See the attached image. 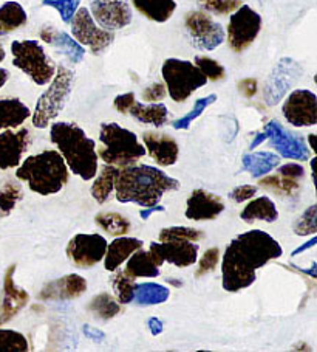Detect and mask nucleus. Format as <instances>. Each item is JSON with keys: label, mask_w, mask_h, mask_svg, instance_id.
I'll return each instance as SVG.
<instances>
[{"label": "nucleus", "mask_w": 317, "mask_h": 352, "mask_svg": "<svg viewBox=\"0 0 317 352\" xmlns=\"http://www.w3.org/2000/svg\"><path fill=\"white\" fill-rule=\"evenodd\" d=\"M50 138L59 154L64 157L67 168L78 177L89 182L97 173V153L93 138L76 123L56 121L51 124Z\"/></svg>", "instance_id": "7ed1b4c3"}, {"label": "nucleus", "mask_w": 317, "mask_h": 352, "mask_svg": "<svg viewBox=\"0 0 317 352\" xmlns=\"http://www.w3.org/2000/svg\"><path fill=\"white\" fill-rule=\"evenodd\" d=\"M302 65L291 58H282L274 67L266 80L263 98L268 106H276L290 92V89L301 80Z\"/></svg>", "instance_id": "ddd939ff"}, {"label": "nucleus", "mask_w": 317, "mask_h": 352, "mask_svg": "<svg viewBox=\"0 0 317 352\" xmlns=\"http://www.w3.org/2000/svg\"><path fill=\"white\" fill-rule=\"evenodd\" d=\"M161 75L169 96L175 102H185L198 89L204 87L207 78L191 60L169 58L161 67Z\"/></svg>", "instance_id": "0eeeda50"}, {"label": "nucleus", "mask_w": 317, "mask_h": 352, "mask_svg": "<svg viewBox=\"0 0 317 352\" xmlns=\"http://www.w3.org/2000/svg\"><path fill=\"white\" fill-rule=\"evenodd\" d=\"M30 144L28 129L11 131L5 129L0 133V169L7 171L21 165L23 154L27 153Z\"/></svg>", "instance_id": "a211bd4d"}, {"label": "nucleus", "mask_w": 317, "mask_h": 352, "mask_svg": "<svg viewBox=\"0 0 317 352\" xmlns=\"http://www.w3.org/2000/svg\"><path fill=\"white\" fill-rule=\"evenodd\" d=\"M166 211V208L161 205H154V206H148V208H144L139 211V216H141V219L144 221H149V217L154 214V213H164Z\"/></svg>", "instance_id": "6e6d98bb"}, {"label": "nucleus", "mask_w": 317, "mask_h": 352, "mask_svg": "<svg viewBox=\"0 0 317 352\" xmlns=\"http://www.w3.org/2000/svg\"><path fill=\"white\" fill-rule=\"evenodd\" d=\"M240 217L248 223H253L254 221H265L272 223L279 219V211L276 208V204L270 197L261 196L251 200L243 208Z\"/></svg>", "instance_id": "bb28decb"}, {"label": "nucleus", "mask_w": 317, "mask_h": 352, "mask_svg": "<svg viewBox=\"0 0 317 352\" xmlns=\"http://www.w3.org/2000/svg\"><path fill=\"white\" fill-rule=\"evenodd\" d=\"M50 82V87L38 100V104H36L33 113L32 123L38 129H45L62 112L67 101L70 100L73 82H75V74L70 69H67V67L59 65Z\"/></svg>", "instance_id": "423d86ee"}, {"label": "nucleus", "mask_w": 317, "mask_h": 352, "mask_svg": "<svg viewBox=\"0 0 317 352\" xmlns=\"http://www.w3.org/2000/svg\"><path fill=\"white\" fill-rule=\"evenodd\" d=\"M316 242H317V239H316V236H313V238H311L307 244H303L302 247H298V248H296L294 252L291 253V258L292 256H297V254H301V253H303L305 250H309V248H313L314 245H316Z\"/></svg>", "instance_id": "4d7b16f0"}, {"label": "nucleus", "mask_w": 317, "mask_h": 352, "mask_svg": "<svg viewBox=\"0 0 317 352\" xmlns=\"http://www.w3.org/2000/svg\"><path fill=\"white\" fill-rule=\"evenodd\" d=\"M133 7L152 22H167L176 10L175 0H132Z\"/></svg>", "instance_id": "c85d7f7f"}, {"label": "nucleus", "mask_w": 317, "mask_h": 352, "mask_svg": "<svg viewBox=\"0 0 317 352\" xmlns=\"http://www.w3.org/2000/svg\"><path fill=\"white\" fill-rule=\"evenodd\" d=\"M283 117L294 127H309L317 124V98L307 89L292 90L282 107Z\"/></svg>", "instance_id": "f3484780"}, {"label": "nucleus", "mask_w": 317, "mask_h": 352, "mask_svg": "<svg viewBox=\"0 0 317 352\" xmlns=\"http://www.w3.org/2000/svg\"><path fill=\"white\" fill-rule=\"evenodd\" d=\"M32 117V111L19 98H0V129H16Z\"/></svg>", "instance_id": "393cba45"}, {"label": "nucleus", "mask_w": 317, "mask_h": 352, "mask_svg": "<svg viewBox=\"0 0 317 352\" xmlns=\"http://www.w3.org/2000/svg\"><path fill=\"white\" fill-rule=\"evenodd\" d=\"M185 25L192 44L204 52H214L226 38L223 27L203 11H191L186 14Z\"/></svg>", "instance_id": "9b49d317"}, {"label": "nucleus", "mask_w": 317, "mask_h": 352, "mask_svg": "<svg viewBox=\"0 0 317 352\" xmlns=\"http://www.w3.org/2000/svg\"><path fill=\"white\" fill-rule=\"evenodd\" d=\"M143 241L137 238H127V236H118L107 245L106 254H104V267L108 272H117L123 265L132 253H135L138 248H143Z\"/></svg>", "instance_id": "b1692460"}, {"label": "nucleus", "mask_w": 317, "mask_h": 352, "mask_svg": "<svg viewBox=\"0 0 317 352\" xmlns=\"http://www.w3.org/2000/svg\"><path fill=\"white\" fill-rule=\"evenodd\" d=\"M167 283H169V284H172V286H176V287H181V286H183V281H180V279H172V278H169V279H167Z\"/></svg>", "instance_id": "bf43d9fd"}, {"label": "nucleus", "mask_w": 317, "mask_h": 352, "mask_svg": "<svg viewBox=\"0 0 317 352\" xmlns=\"http://www.w3.org/2000/svg\"><path fill=\"white\" fill-rule=\"evenodd\" d=\"M90 14L107 32L123 30L132 22L129 0H90Z\"/></svg>", "instance_id": "dca6fc26"}, {"label": "nucleus", "mask_w": 317, "mask_h": 352, "mask_svg": "<svg viewBox=\"0 0 317 352\" xmlns=\"http://www.w3.org/2000/svg\"><path fill=\"white\" fill-rule=\"evenodd\" d=\"M130 278H158L161 275L160 267L155 264V261L152 259L150 253L138 248L135 253H132L129 259H127V265L124 270Z\"/></svg>", "instance_id": "a878e982"}, {"label": "nucleus", "mask_w": 317, "mask_h": 352, "mask_svg": "<svg viewBox=\"0 0 317 352\" xmlns=\"http://www.w3.org/2000/svg\"><path fill=\"white\" fill-rule=\"evenodd\" d=\"M279 175H282V177L298 180L305 175V168L301 166V165H297V163H286V165L279 168Z\"/></svg>", "instance_id": "8fccbe9b"}, {"label": "nucleus", "mask_w": 317, "mask_h": 352, "mask_svg": "<svg viewBox=\"0 0 317 352\" xmlns=\"http://www.w3.org/2000/svg\"><path fill=\"white\" fill-rule=\"evenodd\" d=\"M169 239H186L191 242H198L203 239V233L200 230L189 228V227H169L163 228L160 232V241H169Z\"/></svg>", "instance_id": "79ce46f5"}, {"label": "nucleus", "mask_w": 317, "mask_h": 352, "mask_svg": "<svg viewBox=\"0 0 317 352\" xmlns=\"http://www.w3.org/2000/svg\"><path fill=\"white\" fill-rule=\"evenodd\" d=\"M314 140H316V135H314V133H311V135L308 137V142H309V148H311V149H313V151H314V153H316V144H314Z\"/></svg>", "instance_id": "052dcab7"}, {"label": "nucleus", "mask_w": 317, "mask_h": 352, "mask_svg": "<svg viewBox=\"0 0 317 352\" xmlns=\"http://www.w3.org/2000/svg\"><path fill=\"white\" fill-rule=\"evenodd\" d=\"M218 259H220V250H218L217 247L206 250L203 258H201V261H200L198 270H197V273H195V276L200 278V276L206 275V273L214 272L218 265Z\"/></svg>", "instance_id": "49530a36"}, {"label": "nucleus", "mask_w": 317, "mask_h": 352, "mask_svg": "<svg viewBox=\"0 0 317 352\" xmlns=\"http://www.w3.org/2000/svg\"><path fill=\"white\" fill-rule=\"evenodd\" d=\"M79 3H81V0H42L44 7H50L58 11L64 23L71 22L73 16L79 8Z\"/></svg>", "instance_id": "37998d69"}, {"label": "nucleus", "mask_w": 317, "mask_h": 352, "mask_svg": "<svg viewBox=\"0 0 317 352\" xmlns=\"http://www.w3.org/2000/svg\"><path fill=\"white\" fill-rule=\"evenodd\" d=\"M107 245V239L101 234L79 233L67 245V256L81 269H90L104 259Z\"/></svg>", "instance_id": "4468645a"}, {"label": "nucleus", "mask_w": 317, "mask_h": 352, "mask_svg": "<svg viewBox=\"0 0 317 352\" xmlns=\"http://www.w3.org/2000/svg\"><path fill=\"white\" fill-rule=\"evenodd\" d=\"M260 186L270 188V190L276 191L277 194H283V196H292L298 190V184L294 179L282 177V175H268L260 180Z\"/></svg>", "instance_id": "ea45409f"}, {"label": "nucleus", "mask_w": 317, "mask_h": 352, "mask_svg": "<svg viewBox=\"0 0 317 352\" xmlns=\"http://www.w3.org/2000/svg\"><path fill=\"white\" fill-rule=\"evenodd\" d=\"M143 142L145 153H148L152 160L160 166H172L178 162L180 148L178 143L175 142L167 133L161 132H144Z\"/></svg>", "instance_id": "aec40b11"}, {"label": "nucleus", "mask_w": 317, "mask_h": 352, "mask_svg": "<svg viewBox=\"0 0 317 352\" xmlns=\"http://www.w3.org/2000/svg\"><path fill=\"white\" fill-rule=\"evenodd\" d=\"M23 197L22 186L14 182H7L0 188V214L8 216L16 208V205Z\"/></svg>", "instance_id": "e433bc0d"}, {"label": "nucleus", "mask_w": 317, "mask_h": 352, "mask_svg": "<svg viewBox=\"0 0 317 352\" xmlns=\"http://www.w3.org/2000/svg\"><path fill=\"white\" fill-rule=\"evenodd\" d=\"M224 211L223 200L206 190H193L186 202V217L189 221H214Z\"/></svg>", "instance_id": "6ab92c4d"}, {"label": "nucleus", "mask_w": 317, "mask_h": 352, "mask_svg": "<svg viewBox=\"0 0 317 352\" xmlns=\"http://www.w3.org/2000/svg\"><path fill=\"white\" fill-rule=\"evenodd\" d=\"M8 78H10L8 70H5V69H0V89H2V87L5 86V84H7Z\"/></svg>", "instance_id": "13d9d810"}, {"label": "nucleus", "mask_w": 317, "mask_h": 352, "mask_svg": "<svg viewBox=\"0 0 317 352\" xmlns=\"http://www.w3.org/2000/svg\"><path fill=\"white\" fill-rule=\"evenodd\" d=\"M96 223L107 234H112L115 238L124 236L130 232V222L124 216L118 213H101L96 216Z\"/></svg>", "instance_id": "72a5a7b5"}, {"label": "nucleus", "mask_w": 317, "mask_h": 352, "mask_svg": "<svg viewBox=\"0 0 317 352\" xmlns=\"http://www.w3.org/2000/svg\"><path fill=\"white\" fill-rule=\"evenodd\" d=\"M89 309L104 321L115 318L121 312L119 302L108 294H99L95 296L89 305Z\"/></svg>", "instance_id": "f704fd0d"}, {"label": "nucleus", "mask_w": 317, "mask_h": 352, "mask_svg": "<svg viewBox=\"0 0 317 352\" xmlns=\"http://www.w3.org/2000/svg\"><path fill=\"white\" fill-rule=\"evenodd\" d=\"M70 23L73 38L82 47H89L93 54H101L113 44V32H107L97 25L89 8H78Z\"/></svg>", "instance_id": "1a4fd4ad"}, {"label": "nucleus", "mask_w": 317, "mask_h": 352, "mask_svg": "<svg viewBox=\"0 0 317 352\" xmlns=\"http://www.w3.org/2000/svg\"><path fill=\"white\" fill-rule=\"evenodd\" d=\"M242 165L254 179H261L280 165V157L272 153L245 154L242 159Z\"/></svg>", "instance_id": "c756f323"}, {"label": "nucleus", "mask_w": 317, "mask_h": 352, "mask_svg": "<svg viewBox=\"0 0 317 352\" xmlns=\"http://www.w3.org/2000/svg\"><path fill=\"white\" fill-rule=\"evenodd\" d=\"M265 137L270 140L274 149L277 151L280 157L283 159H291L297 162H307L309 160L311 151L307 144V140L301 135L290 132L288 129L277 123V121H270L265 126Z\"/></svg>", "instance_id": "2eb2a0df"}, {"label": "nucleus", "mask_w": 317, "mask_h": 352, "mask_svg": "<svg viewBox=\"0 0 317 352\" xmlns=\"http://www.w3.org/2000/svg\"><path fill=\"white\" fill-rule=\"evenodd\" d=\"M164 96H166V87H164L163 84H160V82L152 84V86H149L143 92V98H144V101H148V102L161 101Z\"/></svg>", "instance_id": "09e8293b"}, {"label": "nucleus", "mask_w": 317, "mask_h": 352, "mask_svg": "<svg viewBox=\"0 0 317 352\" xmlns=\"http://www.w3.org/2000/svg\"><path fill=\"white\" fill-rule=\"evenodd\" d=\"M316 211L317 206L311 205L309 208L303 211V214L296 221L294 233L297 236H314L317 233V222H316Z\"/></svg>", "instance_id": "a19ab883"}, {"label": "nucleus", "mask_w": 317, "mask_h": 352, "mask_svg": "<svg viewBox=\"0 0 317 352\" xmlns=\"http://www.w3.org/2000/svg\"><path fill=\"white\" fill-rule=\"evenodd\" d=\"M261 30V16L249 5H242L231 16L228 42L234 52L240 53L253 44Z\"/></svg>", "instance_id": "9d476101"}, {"label": "nucleus", "mask_w": 317, "mask_h": 352, "mask_svg": "<svg viewBox=\"0 0 317 352\" xmlns=\"http://www.w3.org/2000/svg\"><path fill=\"white\" fill-rule=\"evenodd\" d=\"M82 332H84L85 337L91 340V342H95V343H102L104 338H106V336H104L102 331L96 329V327H91L90 324H84Z\"/></svg>", "instance_id": "864d4df0"}, {"label": "nucleus", "mask_w": 317, "mask_h": 352, "mask_svg": "<svg viewBox=\"0 0 317 352\" xmlns=\"http://www.w3.org/2000/svg\"><path fill=\"white\" fill-rule=\"evenodd\" d=\"M198 250L200 245H197V242L186 239H169L152 242L149 253L158 267H161L164 263H169L180 267V269H185V267H191L197 263Z\"/></svg>", "instance_id": "f8f14e48"}, {"label": "nucleus", "mask_w": 317, "mask_h": 352, "mask_svg": "<svg viewBox=\"0 0 317 352\" xmlns=\"http://www.w3.org/2000/svg\"><path fill=\"white\" fill-rule=\"evenodd\" d=\"M127 113H130L139 123L152 124L155 127H161L169 121L167 107L161 102H150V104L144 106L141 102L135 101Z\"/></svg>", "instance_id": "cd10ccee"}, {"label": "nucleus", "mask_w": 317, "mask_h": 352, "mask_svg": "<svg viewBox=\"0 0 317 352\" xmlns=\"http://www.w3.org/2000/svg\"><path fill=\"white\" fill-rule=\"evenodd\" d=\"M239 89L246 98H253V96L257 94V81L253 80V78H246V80L240 81Z\"/></svg>", "instance_id": "603ef678"}, {"label": "nucleus", "mask_w": 317, "mask_h": 352, "mask_svg": "<svg viewBox=\"0 0 317 352\" xmlns=\"http://www.w3.org/2000/svg\"><path fill=\"white\" fill-rule=\"evenodd\" d=\"M5 59V50H3V47H2V44H0V63H2V60Z\"/></svg>", "instance_id": "680f3d73"}, {"label": "nucleus", "mask_w": 317, "mask_h": 352, "mask_svg": "<svg viewBox=\"0 0 317 352\" xmlns=\"http://www.w3.org/2000/svg\"><path fill=\"white\" fill-rule=\"evenodd\" d=\"M30 349L25 336L11 329H0V352H27Z\"/></svg>", "instance_id": "58836bf2"}, {"label": "nucleus", "mask_w": 317, "mask_h": 352, "mask_svg": "<svg viewBox=\"0 0 317 352\" xmlns=\"http://www.w3.org/2000/svg\"><path fill=\"white\" fill-rule=\"evenodd\" d=\"M99 142L102 146L96 151L97 159H101L106 165L117 168L130 166L148 154L144 144L138 142L137 133L117 123L101 124Z\"/></svg>", "instance_id": "39448f33"}, {"label": "nucleus", "mask_w": 317, "mask_h": 352, "mask_svg": "<svg viewBox=\"0 0 317 352\" xmlns=\"http://www.w3.org/2000/svg\"><path fill=\"white\" fill-rule=\"evenodd\" d=\"M40 39L48 45L59 48V52L64 53L73 64L81 63L85 56L84 47L75 38H71L69 33L60 32V30H56L51 25H45L40 30Z\"/></svg>", "instance_id": "5701e85b"}, {"label": "nucleus", "mask_w": 317, "mask_h": 352, "mask_svg": "<svg viewBox=\"0 0 317 352\" xmlns=\"http://www.w3.org/2000/svg\"><path fill=\"white\" fill-rule=\"evenodd\" d=\"M198 5L206 11L215 14H229L242 7L243 0H198Z\"/></svg>", "instance_id": "a18cd8bd"}, {"label": "nucleus", "mask_w": 317, "mask_h": 352, "mask_svg": "<svg viewBox=\"0 0 317 352\" xmlns=\"http://www.w3.org/2000/svg\"><path fill=\"white\" fill-rule=\"evenodd\" d=\"M257 191H259L257 186L242 185V186L234 188V190L229 192V197L233 199L234 202H237V204H243V202H246V200L253 199L255 194H257Z\"/></svg>", "instance_id": "de8ad7c7"}, {"label": "nucleus", "mask_w": 317, "mask_h": 352, "mask_svg": "<svg viewBox=\"0 0 317 352\" xmlns=\"http://www.w3.org/2000/svg\"><path fill=\"white\" fill-rule=\"evenodd\" d=\"M283 248L263 230L242 233L229 242L222 259V284L226 292L235 294L251 287L257 270L271 261L282 258Z\"/></svg>", "instance_id": "f257e3e1"}, {"label": "nucleus", "mask_w": 317, "mask_h": 352, "mask_svg": "<svg viewBox=\"0 0 317 352\" xmlns=\"http://www.w3.org/2000/svg\"><path fill=\"white\" fill-rule=\"evenodd\" d=\"M11 53L13 65L21 69L38 86H45L56 74V65L38 41H14L11 44Z\"/></svg>", "instance_id": "6e6552de"}, {"label": "nucleus", "mask_w": 317, "mask_h": 352, "mask_svg": "<svg viewBox=\"0 0 317 352\" xmlns=\"http://www.w3.org/2000/svg\"><path fill=\"white\" fill-rule=\"evenodd\" d=\"M195 65L203 72L204 76L211 81H220L224 78V67L218 64L215 59L206 58V56H197L195 58Z\"/></svg>", "instance_id": "c03bdc74"}, {"label": "nucleus", "mask_w": 317, "mask_h": 352, "mask_svg": "<svg viewBox=\"0 0 317 352\" xmlns=\"http://www.w3.org/2000/svg\"><path fill=\"white\" fill-rule=\"evenodd\" d=\"M180 182L169 177L161 169L150 165H130L118 168L115 192L121 204H137L143 208L160 204L164 192L176 191Z\"/></svg>", "instance_id": "f03ea898"}, {"label": "nucleus", "mask_w": 317, "mask_h": 352, "mask_svg": "<svg viewBox=\"0 0 317 352\" xmlns=\"http://www.w3.org/2000/svg\"><path fill=\"white\" fill-rule=\"evenodd\" d=\"M87 290V281L78 273H70L47 284L40 292L44 300H75Z\"/></svg>", "instance_id": "412c9836"}, {"label": "nucleus", "mask_w": 317, "mask_h": 352, "mask_svg": "<svg viewBox=\"0 0 317 352\" xmlns=\"http://www.w3.org/2000/svg\"><path fill=\"white\" fill-rule=\"evenodd\" d=\"M112 286L119 305H129V302H132L133 290H135V279L127 275L124 270H119L112 278Z\"/></svg>", "instance_id": "c9c22d12"}, {"label": "nucleus", "mask_w": 317, "mask_h": 352, "mask_svg": "<svg viewBox=\"0 0 317 352\" xmlns=\"http://www.w3.org/2000/svg\"><path fill=\"white\" fill-rule=\"evenodd\" d=\"M148 327H149L152 336H155V337L160 336V333H163V331H164L163 321L160 318H156V317H150L148 320Z\"/></svg>", "instance_id": "5fc2aeb1"}, {"label": "nucleus", "mask_w": 317, "mask_h": 352, "mask_svg": "<svg viewBox=\"0 0 317 352\" xmlns=\"http://www.w3.org/2000/svg\"><path fill=\"white\" fill-rule=\"evenodd\" d=\"M135 101H137L135 100V94L129 92V94H124V95H118L117 98H115V101H113V106H115V109H117L119 113H127V112H129L130 106Z\"/></svg>", "instance_id": "3c124183"}, {"label": "nucleus", "mask_w": 317, "mask_h": 352, "mask_svg": "<svg viewBox=\"0 0 317 352\" xmlns=\"http://www.w3.org/2000/svg\"><path fill=\"white\" fill-rule=\"evenodd\" d=\"M16 265H11L5 273L3 283V301H2V315H0V324L7 323L21 309L27 305L28 294L23 289H19L13 281Z\"/></svg>", "instance_id": "4be33fe9"}, {"label": "nucleus", "mask_w": 317, "mask_h": 352, "mask_svg": "<svg viewBox=\"0 0 317 352\" xmlns=\"http://www.w3.org/2000/svg\"><path fill=\"white\" fill-rule=\"evenodd\" d=\"M16 177L27 182L30 190L40 196H51L69 184L70 171L59 151L50 149L25 159L16 171Z\"/></svg>", "instance_id": "20e7f679"}, {"label": "nucleus", "mask_w": 317, "mask_h": 352, "mask_svg": "<svg viewBox=\"0 0 317 352\" xmlns=\"http://www.w3.org/2000/svg\"><path fill=\"white\" fill-rule=\"evenodd\" d=\"M27 13L21 3L7 2L0 7V36H5L27 23Z\"/></svg>", "instance_id": "2f4dec72"}, {"label": "nucleus", "mask_w": 317, "mask_h": 352, "mask_svg": "<svg viewBox=\"0 0 317 352\" xmlns=\"http://www.w3.org/2000/svg\"><path fill=\"white\" fill-rule=\"evenodd\" d=\"M217 101V95L215 94H211L204 96V98H200L195 101V106L193 109L189 113H186L185 117H181L180 120H176L172 123L174 129L175 131H187L189 127H191V124L193 123L195 120H197L201 113H203L207 107H209L211 104H214V102Z\"/></svg>", "instance_id": "4c0bfd02"}, {"label": "nucleus", "mask_w": 317, "mask_h": 352, "mask_svg": "<svg viewBox=\"0 0 317 352\" xmlns=\"http://www.w3.org/2000/svg\"><path fill=\"white\" fill-rule=\"evenodd\" d=\"M117 166L106 165L97 177L95 179L93 185H91V197H93L97 204H106L110 199V194L115 190V177H117Z\"/></svg>", "instance_id": "473e14b6"}, {"label": "nucleus", "mask_w": 317, "mask_h": 352, "mask_svg": "<svg viewBox=\"0 0 317 352\" xmlns=\"http://www.w3.org/2000/svg\"><path fill=\"white\" fill-rule=\"evenodd\" d=\"M170 296V290L166 286L156 283L135 284L133 290V302L138 306H158L166 302Z\"/></svg>", "instance_id": "7c9ffc66"}]
</instances>
